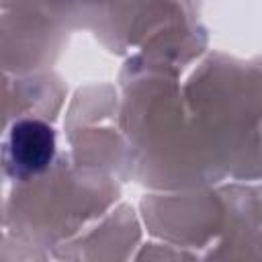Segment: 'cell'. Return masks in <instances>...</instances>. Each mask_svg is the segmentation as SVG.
<instances>
[{
  "instance_id": "obj_1",
  "label": "cell",
  "mask_w": 262,
  "mask_h": 262,
  "mask_svg": "<svg viewBox=\"0 0 262 262\" xmlns=\"http://www.w3.org/2000/svg\"><path fill=\"white\" fill-rule=\"evenodd\" d=\"M55 154L53 131L41 121H20L8 137V158L16 174L29 176L43 172Z\"/></svg>"
}]
</instances>
